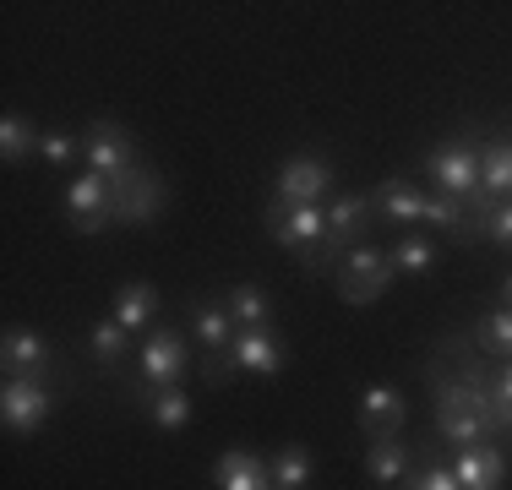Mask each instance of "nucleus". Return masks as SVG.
<instances>
[{"label": "nucleus", "instance_id": "obj_1", "mask_svg": "<svg viewBox=\"0 0 512 490\" xmlns=\"http://www.w3.org/2000/svg\"><path fill=\"white\" fill-rule=\"evenodd\" d=\"M262 224H267V235H273L284 251H295V262L306 267V273H327V262H322V240H327V207L322 202H311V207H289V202H267V213H262Z\"/></svg>", "mask_w": 512, "mask_h": 490}, {"label": "nucleus", "instance_id": "obj_2", "mask_svg": "<svg viewBox=\"0 0 512 490\" xmlns=\"http://www.w3.org/2000/svg\"><path fill=\"white\" fill-rule=\"evenodd\" d=\"M338 300L344 305H371L393 289L398 267H393V251H376V245H355V251L338 262Z\"/></svg>", "mask_w": 512, "mask_h": 490}, {"label": "nucleus", "instance_id": "obj_3", "mask_svg": "<svg viewBox=\"0 0 512 490\" xmlns=\"http://www.w3.org/2000/svg\"><path fill=\"white\" fill-rule=\"evenodd\" d=\"M191 371V349H186V333L180 327H153L142 338V354H137V376L142 387L164 392V387H180Z\"/></svg>", "mask_w": 512, "mask_h": 490}, {"label": "nucleus", "instance_id": "obj_4", "mask_svg": "<svg viewBox=\"0 0 512 490\" xmlns=\"http://www.w3.org/2000/svg\"><path fill=\"white\" fill-rule=\"evenodd\" d=\"M436 431H442L453 447H485L491 431L485 420L474 414V398H469V376H453V382H436Z\"/></svg>", "mask_w": 512, "mask_h": 490}, {"label": "nucleus", "instance_id": "obj_5", "mask_svg": "<svg viewBox=\"0 0 512 490\" xmlns=\"http://www.w3.org/2000/svg\"><path fill=\"white\" fill-rule=\"evenodd\" d=\"M109 202H115V224H153L158 207L169 202V186L148 164H131L126 175L109 180Z\"/></svg>", "mask_w": 512, "mask_h": 490}, {"label": "nucleus", "instance_id": "obj_6", "mask_svg": "<svg viewBox=\"0 0 512 490\" xmlns=\"http://www.w3.org/2000/svg\"><path fill=\"white\" fill-rule=\"evenodd\" d=\"M376 207L371 196H338V202H327V240H322V262L338 267L355 245H365V229H371Z\"/></svg>", "mask_w": 512, "mask_h": 490}, {"label": "nucleus", "instance_id": "obj_7", "mask_svg": "<svg viewBox=\"0 0 512 490\" xmlns=\"http://www.w3.org/2000/svg\"><path fill=\"white\" fill-rule=\"evenodd\" d=\"M425 175L442 196H458V202H474L480 196V153L469 142H453V147H436L425 158Z\"/></svg>", "mask_w": 512, "mask_h": 490}, {"label": "nucleus", "instance_id": "obj_8", "mask_svg": "<svg viewBox=\"0 0 512 490\" xmlns=\"http://www.w3.org/2000/svg\"><path fill=\"white\" fill-rule=\"evenodd\" d=\"M82 158H88V169L104 180H115V175H126L131 164H142L137 147H131V131L115 126V120H93V126L82 131Z\"/></svg>", "mask_w": 512, "mask_h": 490}, {"label": "nucleus", "instance_id": "obj_9", "mask_svg": "<svg viewBox=\"0 0 512 490\" xmlns=\"http://www.w3.org/2000/svg\"><path fill=\"white\" fill-rule=\"evenodd\" d=\"M50 414H55V398H50V387H44V382H6V387H0V420H6L11 436L44 431Z\"/></svg>", "mask_w": 512, "mask_h": 490}, {"label": "nucleus", "instance_id": "obj_10", "mask_svg": "<svg viewBox=\"0 0 512 490\" xmlns=\"http://www.w3.org/2000/svg\"><path fill=\"white\" fill-rule=\"evenodd\" d=\"M66 213L71 224H77V235H104L109 224H115V202H109V180L104 175H77L66 186Z\"/></svg>", "mask_w": 512, "mask_h": 490}, {"label": "nucleus", "instance_id": "obj_11", "mask_svg": "<svg viewBox=\"0 0 512 490\" xmlns=\"http://www.w3.org/2000/svg\"><path fill=\"white\" fill-rule=\"evenodd\" d=\"M327 186H333V169H327V158L295 153L284 169H278L273 196H278V202H289V207H311V202H322V196H327Z\"/></svg>", "mask_w": 512, "mask_h": 490}, {"label": "nucleus", "instance_id": "obj_12", "mask_svg": "<svg viewBox=\"0 0 512 490\" xmlns=\"http://www.w3.org/2000/svg\"><path fill=\"white\" fill-rule=\"evenodd\" d=\"M404 420H409V403H404V392L398 387H365L360 392V431L365 441H393L398 431H404Z\"/></svg>", "mask_w": 512, "mask_h": 490}, {"label": "nucleus", "instance_id": "obj_13", "mask_svg": "<svg viewBox=\"0 0 512 490\" xmlns=\"http://www.w3.org/2000/svg\"><path fill=\"white\" fill-rule=\"evenodd\" d=\"M0 365H6V382H44L50 376V343L28 327H11L6 343H0Z\"/></svg>", "mask_w": 512, "mask_h": 490}, {"label": "nucleus", "instance_id": "obj_14", "mask_svg": "<svg viewBox=\"0 0 512 490\" xmlns=\"http://www.w3.org/2000/svg\"><path fill=\"white\" fill-rule=\"evenodd\" d=\"M207 480H213V490H273V469H267V458H256V452L229 447V452H218Z\"/></svg>", "mask_w": 512, "mask_h": 490}, {"label": "nucleus", "instance_id": "obj_15", "mask_svg": "<svg viewBox=\"0 0 512 490\" xmlns=\"http://www.w3.org/2000/svg\"><path fill=\"white\" fill-rule=\"evenodd\" d=\"M235 365L251 376H278L284 371V338L273 327H246L235 333Z\"/></svg>", "mask_w": 512, "mask_h": 490}, {"label": "nucleus", "instance_id": "obj_16", "mask_svg": "<svg viewBox=\"0 0 512 490\" xmlns=\"http://www.w3.org/2000/svg\"><path fill=\"white\" fill-rule=\"evenodd\" d=\"M453 474H458L463 490H502L507 485V458L496 447H463Z\"/></svg>", "mask_w": 512, "mask_h": 490}, {"label": "nucleus", "instance_id": "obj_17", "mask_svg": "<svg viewBox=\"0 0 512 490\" xmlns=\"http://www.w3.org/2000/svg\"><path fill=\"white\" fill-rule=\"evenodd\" d=\"M371 207L382 213V224H420L425 218V191L409 180H382L371 191Z\"/></svg>", "mask_w": 512, "mask_h": 490}, {"label": "nucleus", "instance_id": "obj_18", "mask_svg": "<svg viewBox=\"0 0 512 490\" xmlns=\"http://www.w3.org/2000/svg\"><path fill=\"white\" fill-rule=\"evenodd\" d=\"M115 322L126 333H153L158 327V289L153 284H120L115 289Z\"/></svg>", "mask_w": 512, "mask_h": 490}, {"label": "nucleus", "instance_id": "obj_19", "mask_svg": "<svg viewBox=\"0 0 512 490\" xmlns=\"http://www.w3.org/2000/svg\"><path fill=\"white\" fill-rule=\"evenodd\" d=\"M191 333H197V343L207 354L213 349H235V316H229V305H197V311H191Z\"/></svg>", "mask_w": 512, "mask_h": 490}, {"label": "nucleus", "instance_id": "obj_20", "mask_svg": "<svg viewBox=\"0 0 512 490\" xmlns=\"http://www.w3.org/2000/svg\"><path fill=\"white\" fill-rule=\"evenodd\" d=\"M365 474H371L376 485H398V480H409V447L404 441H371L365 447Z\"/></svg>", "mask_w": 512, "mask_h": 490}, {"label": "nucleus", "instance_id": "obj_21", "mask_svg": "<svg viewBox=\"0 0 512 490\" xmlns=\"http://www.w3.org/2000/svg\"><path fill=\"white\" fill-rule=\"evenodd\" d=\"M480 191L491 202H512V142H491L480 153Z\"/></svg>", "mask_w": 512, "mask_h": 490}, {"label": "nucleus", "instance_id": "obj_22", "mask_svg": "<svg viewBox=\"0 0 512 490\" xmlns=\"http://www.w3.org/2000/svg\"><path fill=\"white\" fill-rule=\"evenodd\" d=\"M224 305H229V316H235L240 333H246V327H273V300H267V289H256V284H235Z\"/></svg>", "mask_w": 512, "mask_h": 490}, {"label": "nucleus", "instance_id": "obj_23", "mask_svg": "<svg viewBox=\"0 0 512 490\" xmlns=\"http://www.w3.org/2000/svg\"><path fill=\"white\" fill-rule=\"evenodd\" d=\"M267 469H273V485H284V490H306V485H311V447L289 441V447H278L273 458H267Z\"/></svg>", "mask_w": 512, "mask_h": 490}, {"label": "nucleus", "instance_id": "obj_24", "mask_svg": "<svg viewBox=\"0 0 512 490\" xmlns=\"http://www.w3.org/2000/svg\"><path fill=\"white\" fill-rule=\"evenodd\" d=\"M39 137L44 131H33L28 115H6L0 120V158H6V164H22L28 153H39Z\"/></svg>", "mask_w": 512, "mask_h": 490}, {"label": "nucleus", "instance_id": "obj_25", "mask_svg": "<svg viewBox=\"0 0 512 490\" xmlns=\"http://www.w3.org/2000/svg\"><path fill=\"white\" fill-rule=\"evenodd\" d=\"M148 420L158 425V431H180V425L191 420V398H186L180 387L153 392V398H148Z\"/></svg>", "mask_w": 512, "mask_h": 490}, {"label": "nucleus", "instance_id": "obj_26", "mask_svg": "<svg viewBox=\"0 0 512 490\" xmlns=\"http://www.w3.org/2000/svg\"><path fill=\"white\" fill-rule=\"evenodd\" d=\"M126 354H131V333H126V327L115 322V316L93 327V360H99L104 371H115V365L126 360Z\"/></svg>", "mask_w": 512, "mask_h": 490}, {"label": "nucleus", "instance_id": "obj_27", "mask_svg": "<svg viewBox=\"0 0 512 490\" xmlns=\"http://www.w3.org/2000/svg\"><path fill=\"white\" fill-rule=\"evenodd\" d=\"M393 267H398V273H409V278H425L436 267V245L425 235H404L393 245Z\"/></svg>", "mask_w": 512, "mask_h": 490}, {"label": "nucleus", "instance_id": "obj_28", "mask_svg": "<svg viewBox=\"0 0 512 490\" xmlns=\"http://www.w3.org/2000/svg\"><path fill=\"white\" fill-rule=\"evenodd\" d=\"M474 343H480L485 354H496V360H512V311H491L480 327H474Z\"/></svg>", "mask_w": 512, "mask_h": 490}, {"label": "nucleus", "instance_id": "obj_29", "mask_svg": "<svg viewBox=\"0 0 512 490\" xmlns=\"http://www.w3.org/2000/svg\"><path fill=\"white\" fill-rule=\"evenodd\" d=\"M474 240L491 245H512V202H496L485 218H474Z\"/></svg>", "mask_w": 512, "mask_h": 490}, {"label": "nucleus", "instance_id": "obj_30", "mask_svg": "<svg viewBox=\"0 0 512 490\" xmlns=\"http://www.w3.org/2000/svg\"><path fill=\"white\" fill-rule=\"evenodd\" d=\"M235 371H240V365H235V349H213V354L202 360V382H207V387H229V382H235Z\"/></svg>", "mask_w": 512, "mask_h": 490}, {"label": "nucleus", "instance_id": "obj_31", "mask_svg": "<svg viewBox=\"0 0 512 490\" xmlns=\"http://www.w3.org/2000/svg\"><path fill=\"white\" fill-rule=\"evenodd\" d=\"M39 153L50 158V164H71V158L82 153V142L71 137V131H44V137H39Z\"/></svg>", "mask_w": 512, "mask_h": 490}, {"label": "nucleus", "instance_id": "obj_32", "mask_svg": "<svg viewBox=\"0 0 512 490\" xmlns=\"http://www.w3.org/2000/svg\"><path fill=\"white\" fill-rule=\"evenodd\" d=\"M409 490H463V485H458V474L447 469V463H431V469L409 474Z\"/></svg>", "mask_w": 512, "mask_h": 490}, {"label": "nucleus", "instance_id": "obj_33", "mask_svg": "<svg viewBox=\"0 0 512 490\" xmlns=\"http://www.w3.org/2000/svg\"><path fill=\"white\" fill-rule=\"evenodd\" d=\"M491 398L502 403V414H507V425H512V360H502L491 371Z\"/></svg>", "mask_w": 512, "mask_h": 490}, {"label": "nucleus", "instance_id": "obj_34", "mask_svg": "<svg viewBox=\"0 0 512 490\" xmlns=\"http://www.w3.org/2000/svg\"><path fill=\"white\" fill-rule=\"evenodd\" d=\"M502 300H507V311H512V278H507V284H502Z\"/></svg>", "mask_w": 512, "mask_h": 490}, {"label": "nucleus", "instance_id": "obj_35", "mask_svg": "<svg viewBox=\"0 0 512 490\" xmlns=\"http://www.w3.org/2000/svg\"><path fill=\"white\" fill-rule=\"evenodd\" d=\"M273 490H284V485H273Z\"/></svg>", "mask_w": 512, "mask_h": 490}]
</instances>
